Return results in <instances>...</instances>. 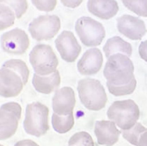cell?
I'll use <instances>...</instances> for the list:
<instances>
[{"label": "cell", "mask_w": 147, "mask_h": 146, "mask_svg": "<svg viewBox=\"0 0 147 146\" xmlns=\"http://www.w3.org/2000/svg\"><path fill=\"white\" fill-rule=\"evenodd\" d=\"M134 70V64L130 57L118 53L108 58L103 70V76L107 79V83L122 85L135 78Z\"/></svg>", "instance_id": "1"}, {"label": "cell", "mask_w": 147, "mask_h": 146, "mask_svg": "<svg viewBox=\"0 0 147 146\" xmlns=\"http://www.w3.org/2000/svg\"><path fill=\"white\" fill-rule=\"evenodd\" d=\"M78 92L84 107L91 111H100L108 102L106 91L98 79L86 77L78 82Z\"/></svg>", "instance_id": "2"}, {"label": "cell", "mask_w": 147, "mask_h": 146, "mask_svg": "<svg viewBox=\"0 0 147 146\" xmlns=\"http://www.w3.org/2000/svg\"><path fill=\"white\" fill-rule=\"evenodd\" d=\"M49 108L44 104L34 101L26 105L23 128L26 134L41 137L49 129Z\"/></svg>", "instance_id": "3"}, {"label": "cell", "mask_w": 147, "mask_h": 146, "mask_svg": "<svg viewBox=\"0 0 147 146\" xmlns=\"http://www.w3.org/2000/svg\"><path fill=\"white\" fill-rule=\"evenodd\" d=\"M107 116L120 129L127 130L138 122L140 117V110L138 104L132 100H116L108 109Z\"/></svg>", "instance_id": "4"}, {"label": "cell", "mask_w": 147, "mask_h": 146, "mask_svg": "<svg viewBox=\"0 0 147 146\" xmlns=\"http://www.w3.org/2000/svg\"><path fill=\"white\" fill-rule=\"evenodd\" d=\"M29 62L34 72L40 76H49L57 71L58 58L49 44H37L29 53Z\"/></svg>", "instance_id": "5"}, {"label": "cell", "mask_w": 147, "mask_h": 146, "mask_svg": "<svg viewBox=\"0 0 147 146\" xmlns=\"http://www.w3.org/2000/svg\"><path fill=\"white\" fill-rule=\"evenodd\" d=\"M75 31L80 42L86 47H97L101 44L106 35L103 25L90 17L83 16L77 20Z\"/></svg>", "instance_id": "6"}, {"label": "cell", "mask_w": 147, "mask_h": 146, "mask_svg": "<svg viewBox=\"0 0 147 146\" xmlns=\"http://www.w3.org/2000/svg\"><path fill=\"white\" fill-rule=\"evenodd\" d=\"M61 28V20L57 15H41L28 25V31L33 39L38 42L54 38Z\"/></svg>", "instance_id": "7"}, {"label": "cell", "mask_w": 147, "mask_h": 146, "mask_svg": "<svg viewBox=\"0 0 147 146\" xmlns=\"http://www.w3.org/2000/svg\"><path fill=\"white\" fill-rule=\"evenodd\" d=\"M21 113L22 108L17 102H7L1 106L0 108L1 141L9 139L16 133L19 127V122L21 118Z\"/></svg>", "instance_id": "8"}, {"label": "cell", "mask_w": 147, "mask_h": 146, "mask_svg": "<svg viewBox=\"0 0 147 146\" xmlns=\"http://www.w3.org/2000/svg\"><path fill=\"white\" fill-rule=\"evenodd\" d=\"M29 45V37L21 28H14L1 35L2 49L8 55L21 56L28 49Z\"/></svg>", "instance_id": "9"}, {"label": "cell", "mask_w": 147, "mask_h": 146, "mask_svg": "<svg viewBox=\"0 0 147 146\" xmlns=\"http://www.w3.org/2000/svg\"><path fill=\"white\" fill-rule=\"evenodd\" d=\"M55 45L61 58L66 63H73L81 52L77 38L71 31L64 30L55 40Z\"/></svg>", "instance_id": "10"}, {"label": "cell", "mask_w": 147, "mask_h": 146, "mask_svg": "<svg viewBox=\"0 0 147 146\" xmlns=\"http://www.w3.org/2000/svg\"><path fill=\"white\" fill-rule=\"evenodd\" d=\"M117 30L132 41H139L147 32L145 23L139 18L124 14L116 20Z\"/></svg>", "instance_id": "11"}, {"label": "cell", "mask_w": 147, "mask_h": 146, "mask_svg": "<svg viewBox=\"0 0 147 146\" xmlns=\"http://www.w3.org/2000/svg\"><path fill=\"white\" fill-rule=\"evenodd\" d=\"M24 82L19 74L9 68L0 70V94L3 98L17 97L23 90Z\"/></svg>", "instance_id": "12"}, {"label": "cell", "mask_w": 147, "mask_h": 146, "mask_svg": "<svg viewBox=\"0 0 147 146\" xmlns=\"http://www.w3.org/2000/svg\"><path fill=\"white\" fill-rule=\"evenodd\" d=\"M75 105V92L70 86H64L58 89L52 99L53 111L59 115H69L73 114Z\"/></svg>", "instance_id": "13"}, {"label": "cell", "mask_w": 147, "mask_h": 146, "mask_svg": "<svg viewBox=\"0 0 147 146\" xmlns=\"http://www.w3.org/2000/svg\"><path fill=\"white\" fill-rule=\"evenodd\" d=\"M103 64V56L100 49L92 48L87 49L77 64L78 72L84 76L97 74Z\"/></svg>", "instance_id": "14"}, {"label": "cell", "mask_w": 147, "mask_h": 146, "mask_svg": "<svg viewBox=\"0 0 147 146\" xmlns=\"http://www.w3.org/2000/svg\"><path fill=\"white\" fill-rule=\"evenodd\" d=\"M94 133L100 145L114 146L119 140L121 131L116 124L110 120H100L95 122Z\"/></svg>", "instance_id": "15"}, {"label": "cell", "mask_w": 147, "mask_h": 146, "mask_svg": "<svg viewBox=\"0 0 147 146\" xmlns=\"http://www.w3.org/2000/svg\"><path fill=\"white\" fill-rule=\"evenodd\" d=\"M87 10L95 17L109 20L119 11V5L115 0H88Z\"/></svg>", "instance_id": "16"}, {"label": "cell", "mask_w": 147, "mask_h": 146, "mask_svg": "<svg viewBox=\"0 0 147 146\" xmlns=\"http://www.w3.org/2000/svg\"><path fill=\"white\" fill-rule=\"evenodd\" d=\"M32 84L36 92L42 94H50L59 89L61 76L59 71L49 76H40L36 73L33 76Z\"/></svg>", "instance_id": "17"}, {"label": "cell", "mask_w": 147, "mask_h": 146, "mask_svg": "<svg viewBox=\"0 0 147 146\" xmlns=\"http://www.w3.org/2000/svg\"><path fill=\"white\" fill-rule=\"evenodd\" d=\"M132 51L133 49L131 44L119 36H113L109 38L103 47V52L107 58H109L112 55L118 54V53L130 57Z\"/></svg>", "instance_id": "18"}, {"label": "cell", "mask_w": 147, "mask_h": 146, "mask_svg": "<svg viewBox=\"0 0 147 146\" xmlns=\"http://www.w3.org/2000/svg\"><path fill=\"white\" fill-rule=\"evenodd\" d=\"M51 122L53 129L59 134H65L69 132L75 123L73 114L69 115H59L54 113L52 114Z\"/></svg>", "instance_id": "19"}, {"label": "cell", "mask_w": 147, "mask_h": 146, "mask_svg": "<svg viewBox=\"0 0 147 146\" xmlns=\"http://www.w3.org/2000/svg\"><path fill=\"white\" fill-rule=\"evenodd\" d=\"M3 67H6L11 69L17 74L20 76L22 78V80L24 82V85H26V83L28 82L29 76H30V71L26 63L20 59H11L4 63Z\"/></svg>", "instance_id": "20"}, {"label": "cell", "mask_w": 147, "mask_h": 146, "mask_svg": "<svg viewBox=\"0 0 147 146\" xmlns=\"http://www.w3.org/2000/svg\"><path fill=\"white\" fill-rule=\"evenodd\" d=\"M146 130H147V129L144 125H142L139 122H137L135 124V126H133L131 129H127V130H122L121 134H122L123 137L126 141H128L129 143H131L132 145L139 146L140 137Z\"/></svg>", "instance_id": "21"}, {"label": "cell", "mask_w": 147, "mask_h": 146, "mask_svg": "<svg viewBox=\"0 0 147 146\" xmlns=\"http://www.w3.org/2000/svg\"><path fill=\"white\" fill-rule=\"evenodd\" d=\"M107 87H108L109 92L110 94L115 97L129 95L134 92V91L137 87V80L135 77L128 84L122 85H114L107 83Z\"/></svg>", "instance_id": "22"}, {"label": "cell", "mask_w": 147, "mask_h": 146, "mask_svg": "<svg viewBox=\"0 0 147 146\" xmlns=\"http://www.w3.org/2000/svg\"><path fill=\"white\" fill-rule=\"evenodd\" d=\"M0 11H1L0 29H1V31H4L13 26L17 17L14 11L11 8H10L8 5L2 3H1V6H0Z\"/></svg>", "instance_id": "23"}, {"label": "cell", "mask_w": 147, "mask_h": 146, "mask_svg": "<svg viewBox=\"0 0 147 146\" xmlns=\"http://www.w3.org/2000/svg\"><path fill=\"white\" fill-rule=\"evenodd\" d=\"M123 5L139 17H147V0H122Z\"/></svg>", "instance_id": "24"}, {"label": "cell", "mask_w": 147, "mask_h": 146, "mask_svg": "<svg viewBox=\"0 0 147 146\" xmlns=\"http://www.w3.org/2000/svg\"><path fill=\"white\" fill-rule=\"evenodd\" d=\"M68 146H94V141L87 132L79 131L71 137Z\"/></svg>", "instance_id": "25"}, {"label": "cell", "mask_w": 147, "mask_h": 146, "mask_svg": "<svg viewBox=\"0 0 147 146\" xmlns=\"http://www.w3.org/2000/svg\"><path fill=\"white\" fill-rule=\"evenodd\" d=\"M0 1L14 11L17 19H20L26 12L28 7L26 0H0Z\"/></svg>", "instance_id": "26"}, {"label": "cell", "mask_w": 147, "mask_h": 146, "mask_svg": "<svg viewBox=\"0 0 147 146\" xmlns=\"http://www.w3.org/2000/svg\"><path fill=\"white\" fill-rule=\"evenodd\" d=\"M34 7L41 11H51L55 10L57 0H31Z\"/></svg>", "instance_id": "27"}, {"label": "cell", "mask_w": 147, "mask_h": 146, "mask_svg": "<svg viewBox=\"0 0 147 146\" xmlns=\"http://www.w3.org/2000/svg\"><path fill=\"white\" fill-rule=\"evenodd\" d=\"M60 1L63 6L74 9V8H77L81 5L83 0H60Z\"/></svg>", "instance_id": "28"}, {"label": "cell", "mask_w": 147, "mask_h": 146, "mask_svg": "<svg viewBox=\"0 0 147 146\" xmlns=\"http://www.w3.org/2000/svg\"><path fill=\"white\" fill-rule=\"evenodd\" d=\"M138 53L140 57L147 63V40L142 42L138 48Z\"/></svg>", "instance_id": "29"}, {"label": "cell", "mask_w": 147, "mask_h": 146, "mask_svg": "<svg viewBox=\"0 0 147 146\" xmlns=\"http://www.w3.org/2000/svg\"><path fill=\"white\" fill-rule=\"evenodd\" d=\"M13 146H40V145L33 140L24 139V140H20V141L17 142Z\"/></svg>", "instance_id": "30"}, {"label": "cell", "mask_w": 147, "mask_h": 146, "mask_svg": "<svg viewBox=\"0 0 147 146\" xmlns=\"http://www.w3.org/2000/svg\"><path fill=\"white\" fill-rule=\"evenodd\" d=\"M139 146H147V130L142 134L139 139Z\"/></svg>", "instance_id": "31"}, {"label": "cell", "mask_w": 147, "mask_h": 146, "mask_svg": "<svg viewBox=\"0 0 147 146\" xmlns=\"http://www.w3.org/2000/svg\"><path fill=\"white\" fill-rule=\"evenodd\" d=\"M1 146H5V145H3V144H1Z\"/></svg>", "instance_id": "32"}]
</instances>
